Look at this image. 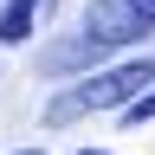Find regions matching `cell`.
Here are the masks:
<instances>
[{"label": "cell", "mask_w": 155, "mask_h": 155, "mask_svg": "<svg viewBox=\"0 0 155 155\" xmlns=\"http://www.w3.org/2000/svg\"><path fill=\"white\" fill-rule=\"evenodd\" d=\"M123 116H129V123H149V116H155V84H149V91H142V97H136V104H129V110H123Z\"/></svg>", "instance_id": "277c9868"}, {"label": "cell", "mask_w": 155, "mask_h": 155, "mask_svg": "<svg viewBox=\"0 0 155 155\" xmlns=\"http://www.w3.org/2000/svg\"><path fill=\"white\" fill-rule=\"evenodd\" d=\"M78 155H116V149H78Z\"/></svg>", "instance_id": "5b68a950"}, {"label": "cell", "mask_w": 155, "mask_h": 155, "mask_svg": "<svg viewBox=\"0 0 155 155\" xmlns=\"http://www.w3.org/2000/svg\"><path fill=\"white\" fill-rule=\"evenodd\" d=\"M142 84H155V58H123V65H104V71H91V78H78V84L65 91H52V104H45V129H65L78 123V116H97V110H129L136 97H142Z\"/></svg>", "instance_id": "6da1fadb"}, {"label": "cell", "mask_w": 155, "mask_h": 155, "mask_svg": "<svg viewBox=\"0 0 155 155\" xmlns=\"http://www.w3.org/2000/svg\"><path fill=\"white\" fill-rule=\"evenodd\" d=\"M142 32H155V0H84V39L97 52L136 45Z\"/></svg>", "instance_id": "7a4b0ae2"}, {"label": "cell", "mask_w": 155, "mask_h": 155, "mask_svg": "<svg viewBox=\"0 0 155 155\" xmlns=\"http://www.w3.org/2000/svg\"><path fill=\"white\" fill-rule=\"evenodd\" d=\"M39 7L45 0H7L0 7V45H26L32 26H39Z\"/></svg>", "instance_id": "3957f363"}, {"label": "cell", "mask_w": 155, "mask_h": 155, "mask_svg": "<svg viewBox=\"0 0 155 155\" xmlns=\"http://www.w3.org/2000/svg\"><path fill=\"white\" fill-rule=\"evenodd\" d=\"M13 155H45V149H13Z\"/></svg>", "instance_id": "8992f818"}]
</instances>
